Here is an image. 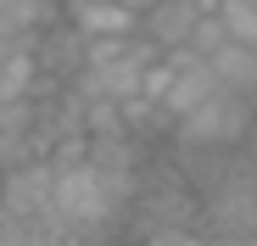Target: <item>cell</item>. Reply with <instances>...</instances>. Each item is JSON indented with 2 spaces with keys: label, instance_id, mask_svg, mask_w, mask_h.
<instances>
[{
  "label": "cell",
  "instance_id": "6da1fadb",
  "mask_svg": "<svg viewBox=\"0 0 257 246\" xmlns=\"http://www.w3.org/2000/svg\"><path fill=\"white\" fill-rule=\"evenodd\" d=\"M201 240H257V162L246 151H229L201 185Z\"/></svg>",
  "mask_w": 257,
  "mask_h": 246
},
{
  "label": "cell",
  "instance_id": "7a4b0ae2",
  "mask_svg": "<svg viewBox=\"0 0 257 246\" xmlns=\"http://www.w3.org/2000/svg\"><path fill=\"white\" fill-rule=\"evenodd\" d=\"M251 117H257V101L218 84L212 95H201L190 112L174 117L168 140H174V146H201V151H235L246 140V129H251Z\"/></svg>",
  "mask_w": 257,
  "mask_h": 246
},
{
  "label": "cell",
  "instance_id": "3957f363",
  "mask_svg": "<svg viewBox=\"0 0 257 246\" xmlns=\"http://www.w3.org/2000/svg\"><path fill=\"white\" fill-rule=\"evenodd\" d=\"M51 185H56L51 157L6 162V168H0V213L39 224V229H45V240H62V235H56V218H51Z\"/></svg>",
  "mask_w": 257,
  "mask_h": 246
},
{
  "label": "cell",
  "instance_id": "277c9868",
  "mask_svg": "<svg viewBox=\"0 0 257 246\" xmlns=\"http://www.w3.org/2000/svg\"><path fill=\"white\" fill-rule=\"evenodd\" d=\"M62 17L84 39H112V34H140V12L117 6V0H67Z\"/></svg>",
  "mask_w": 257,
  "mask_h": 246
},
{
  "label": "cell",
  "instance_id": "5b68a950",
  "mask_svg": "<svg viewBox=\"0 0 257 246\" xmlns=\"http://www.w3.org/2000/svg\"><path fill=\"white\" fill-rule=\"evenodd\" d=\"M196 17H201L196 0H151V6L140 12V34L151 39L157 51H174V45H185V39H190Z\"/></svg>",
  "mask_w": 257,
  "mask_h": 246
},
{
  "label": "cell",
  "instance_id": "8992f818",
  "mask_svg": "<svg viewBox=\"0 0 257 246\" xmlns=\"http://www.w3.org/2000/svg\"><path fill=\"white\" fill-rule=\"evenodd\" d=\"M28 95H51V84L39 73L34 39H17V45L0 51V101H28Z\"/></svg>",
  "mask_w": 257,
  "mask_h": 246
},
{
  "label": "cell",
  "instance_id": "52a82bcc",
  "mask_svg": "<svg viewBox=\"0 0 257 246\" xmlns=\"http://www.w3.org/2000/svg\"><path fill=\"white\" fill-rule=\"evenodd\" d=\"M207 67H212V78H218L224 90H240V95H251V101H257V45L224 39V45L207 56Z\"/></svg>",
  "mask_w": 257,
  "mask_h": 246
},
{
  "label": "cell",
  "instance_id": "ba28073f",
  "mask_svg": "<svg viewBox=\"0 0 257 246\" xmlns=\"http://www.w3.org/2000/svg\"><path fill=\"white\" fill-rule=\"evenodd\" d=\"M224 39H229V28H224V17H218V12H201V17H196V28H190V39H185V45H190L196 56H212V51L224 45Z\"/></svg>",
  "mask_w": 257,
  "mask_h": 246
},
{
  "label": "cell",
  "instance_id": "9c48e42d",
  "mask_svg": "<svg viewBox=\"0 0 257 246\" xmlns=\"http://www.w3.org/2000/svg\"><path fill=\"white\" fill-rule=\"evenodd\" d=\"M117 6H128V12H146V6H151V0H117Z\"/></svg>",
  "mask_w": 257,
  "mask_h": 246
},
{
  "label": "cell",
  "instance_id": "30bf717a",
  "mask_svg": "<svg viewBox=\"0 0 257 246\" xmlns=\"http://www.w3.org/2000/svg\"><path fill=\"white\" fill-rule=\"evenodd\" d=\"M0 6H17V0H0Z\"/></svg>",
  "mask_w": 257,
  "mask_h": 246
},
{
  "label": "cell",
  "instance_id": "8fae6325",
  "mask_svg": "<svg viewBox=\"0 0 257 246\" xmlns=\"http://www.w3.org/2000/svg\"><path fill=\"white\" fill-rule=\"evenodd\" d=\"M62 6H67V0H62Z\"/></svg>",
  "mask_w": 257,
  "mask_h": 246
}]
</instances>
